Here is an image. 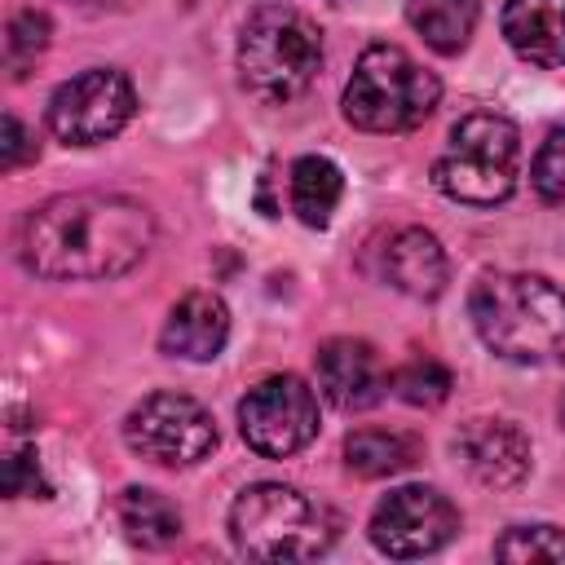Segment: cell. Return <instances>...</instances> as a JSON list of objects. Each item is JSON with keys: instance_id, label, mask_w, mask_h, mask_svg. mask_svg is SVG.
I'll return each mask as SVG.
<instances>
[{"instance_id": "cell-1", "label": "cell", "mask_w": 565, "mask_h": 565, "mask_svg": "<svg viewBox=\"0 0 565 565\" xmlns=\"http://www.w3.org/2000/svg\"><path fill=\"white\" fill-rule=\"evenodd\" d=\"M154 216L124 194L79 190L40 203L18 234L22 265L53 282H102L146 260Z\"/></svg>"}, {"instance_id": "cell-2", "label": "cell", "mask_w": 565, "mask_h": 565, "mask_svg": "<svg viewBox=\"0 0 565 565\" xmlns=\"http://www.w3.org/2000/svg\"><path fill=\"white\" fill-rule=\"evenodd\" d=\"M481 344L516 366L565 362V291L543 274L499 269L468 296Z\"/></svg>"}, {"instance_id": "cell-3", "label": "cell", "mask_w": 565, "mask_h": 565, "mask_svg": "<svg viewBox=\"0 0 565 565\" xmlns=\"http://www.w3.org/2000/svg\"><path fill=\"white\" fill-rule=\"evenodd\" d=\"M322 71V31L291 4H260L238 31V79L265 106H291Z\"/></svg>"}, {"instance_id": "cell-4", "label": "cell", "mask_w": 565, "mask_h": 565, "mask_svg": "<svg viewBox=\"0 0 565 565\" xmlns=\"http://www.w3.org/2000/svg\"><path fill=\"white\" fill-rule=\"evenodd\" d=\"M335 512L282 481H256L230 503V539L256 561H309L335 543Z\"/></svg>"}, {"instance_id": "cell-5", "label": "cell", "mask_w": 565, "mask_h": 565, "mask_svg": "<svg viewBox=\"0 0 565 565\" xmlns=\"http://www.w3.org/2000/svg\"><path fill=\"white\" fill-rule=\"evenodd\" d=\"M441 102V79L397 44H366L344 84V119L362 132H411Z\"/></svg>"}, {"instance_id": "cell-6", "label": "cell", "mask_w": 565, "mask_h": 565, "mask_svg": "<svg viewBox=\"0 0 565 565\" xmlns=\"http://www.w3.org/2000/svg\"><path fill=\"white\" fill-rule=\"evenodd\" d=\"M516 172H521V132L499 110L463 115L433 163L437 190L468 207L503 203L516 190Z\"/></svg>"}, {"instance_id": "cell-7", "label": "cell", "mask_w": 565, "mask_h": 565, "mask_svg": "<svg viewBox=\"0 0 565 565\" xmlns=\"http://www.w3.org/2000/svg\"><path fill=\"white\" fill-rule=\"evenodd\" d=\"M124 441L132 455L159 468H194L212 455L216 424L185 393H150L124 415Z\"/></svg>"}, {"instance_id": "cell-8", "label": "cell", "mask_w": 565, "mask_h": 565, "mask_svg": "<svg viewBox=\"0 0 565 565\" xmlns=\"http://www.w3.org/2000/svg\"><path fill=\"white\" fill-rule=\"evenodd\" d=\"M137 110L132 79L115 66H88L53 88L49 128L66 146H102L110 141Z\"/></svg>"}, {"instance_id": "cell-9", "label": "cell", "mask_w": 565, "mask_h": 565, "mask_svg": "<svg viewBox=\"0 0 565 565\" xmlns=\"http://www.w3.org/2000/svg\"><path fill=\"white\" fill-rule=\"evenodd\" d=\"M238 433L265 459H287L318 437V397L300 375H265L238 402Z\"/></svg>"}, {"instance_id": "cell-10", "label": "cell", "mask_w": 565, "mask_h": 565, "mask_svg": "<svg viewBox=\"0 0 565 565\" xmlns=\"http://www.w3.org/2000/svg\"><path fill=\"white\" fill-rule=\"evenodd\" d=\"M459 534V508L433 486H397L371 512V543L384 556L411 561L446 547Z\"/></svg>"}, {"instance_id": "cell-11", "label": "cell", "mask_w": 565, "mask_h": 565, "mask_svg": "<svg viewBox=\"0 0 565 565\" xmlns=\"http://www.w3.org/2000/svg\"><path fill=\"white\" fill-rule=\"evenodd\" d=\"M455 455L472 481L490 490H512L530 477V437L512 419H468L455 433Z\"/></svg>"}, {"instance_id": "cell-12", "label": "cell", "mask_w": 565, "mask_h": 565, "mask_svg": "<svg viewBox=\"0 0 565 565\" xmlns=\"http://www.w3.org/2000/svg\"><path fill=\"white\" fill-rule=\"evenodd\" d=\"M313 371L322 397L340 411H371L388 393V371L366 340H349V335L327 340L313 353Z\"/></svg>"}, {"instance_id": "cell-13", "label": "cell", "mask_w": 565, "mask_h": 565, "mask_svg": "<svg viewBox=\"0 0 565 565\" xmlns=\"http://www.w3.org/2000/svg\"><path fill=\"white\" fill-rule=\"evenodd\" d=\"M380 278L411 296V300H433L446 291L450 282V260H446V247L437 243L433 230L424 225H402L384 238L380 247Z\"/></svg>"}, {"instance_id": "cell-14", "label": "cell", "mask_w": 565, "mask_h": 565, "mask_svg": "<svg viewBox=\"0 0 565 565\" xmlns=\"http://www.w3.org/2000/svg\"><path fill=\"white\" fill-rule=\"evenodd\" d=\"M225 340H230V309L216 291L181 296L159 331V349L181 362H212L225 349Z\"/></svg>"}, {"instance_id": "cell-15", "label": "cell", "mask_w": 565, "mask_h": 565, "mask_svg": "<svg viewBox=\"0 0 565 565\" xmlns=\"http://www.w3.org/2000/svg\"><path fill=\"white\" fill-rule=\"evenodd\" d=\"M503 40L530 66H565V0H508Z\"/></svg>"}, {"instance_id": "cell-16", "label": "cell", "mask_w": 565, "mask_h": 565, "mask_svg": "<svg viewBox=\"0 0 565 565\" xmlns=\"http://www.w3.org/2000/svg\"><path fill=\"white\" fill-rule=\"evenodd\" d=\"M287 194H291V212L309 230H322V225H331V216L344 199V172L327 154H300L287 172Z\"/></svg>"}, {"instance_id": "cell-17", "label": "cell", "mask_w": 565, "mask_h": 565, "mask_svg": "<svg viewBox=\"0 0 565 565\" xmlns=\"http://www.w3.org/2000/svg\"><path fill=\"white\" fill-rule=\"evenodd\" d=\"M119 530L128 534V543L159 552V547L181 539V512L168 494L146 490V486H128L119 494Z\"/></svg>"}, {"instance_id": "cell-18", "label": "cell", "mask_w": 565, "mask_h": 565, "mask_svg": "<svg viewBox=\"0 0 565 565\" xmlns=\"http://www.w3.org/2000/svg\"><path fill=\"white\" fill-rule=\"evenodd\" d=\"M481 0H406V22L433 53H459L477 31Z\"/></svg>"}, {"instance_id": "cell-19", "label": "cell", "mask_w": 565, "mask_h": 565, "mask_svg": "<svg viewBox=\"0 0 565 565\" xmlns=\"http://www.w3.org/2000/svg\"><path fill=\"white\" fill-rule=\"evenodd\" d=\"M419 459V441L393 428H358L344 437V468L375 481V477H393L402 468H411Z\"/></svg>"}, {"instance_id": "cell-20", "label": "cell", "mask_w": 565, "mask_h": 565, "mask_svg": "<svg viewBox=\"0 0 565 565\" xmlns=\"http://www.w3.org/2000/svg\"><path fill=\"white\" fill-rule=\"evenodd\" d=\"M49 35H53V22L40 9H22V13L9 18V26H4V71H9V79H22L35 66V57L49 49Z\"/></svg>"}, {"instance_id": "cell-21", "label": "cell", "mask_w": 565, "mask_h": 565, "mask_svg": "<svg viewBox=\"0 0 565 565\" xmlns=\"http://www.w3.org/2000/svg\"><path fill=\"white\" fill-rule=\"evenodd\" d=\"M388 388H393L402 402L433 411V406H441V402L450 397L455 380H450V371H446L437 358H411V362H402V366L388 375Z\"/></svg>"}, {"instance_id": "cell-22", "label": "cell", "mask_w": 565, "mask_h": 565, "mask_svg": "<svg viewBox=\"0 0 565 565\" xmlns=\"http://www.w3.org/2000/svg\"><path fill=\"white\" fill-rule=\"evenodd\" d=\"M499 561H565V530L556 525H512L494 543Z\"/></svg>"}, {"instance_id": "cell-23", "label": "cell", "mask_w": 565, "mask_h": 565, "mask_svg": "<svg viewBox=\"0 0 565 565\" xmlns=\"http://www.w3.org/2000/svg\"><path fill=\"white\" fill-rule=\"evenodd\" d=\"M530 181L539 190V199L547 203H565V128H552L530 163Z\"/></svg>"}, {"instance_id": "cell-24", "label": "cell", "mask_w": 565, "mask_h": 565, "mask_svg": "<svg viewBox=\"0 0 565 565\" xmlns=\"http://www.w3.org/2000/svg\"><path fill=\"white\" fill-rule=\"evenodd\" d=\"M4 494L9 499H22V494H31V499H49V481H44V472H40V455L31 450V446H18V450H9V459H4Z\"/></svg>"}, {"instance_id": "cell-25", "label": "cell", "mask_w": 565, "mask_h": 565, "mask_svg": "<svg viewBox=\"0 0 565 565\" xmlns=\"http://www.w3.org/2000/svg\"><path fill=\"white\" fill-rule=\"evenodd\" d=\"M26 159H35V141H31V132H26V124L18 119V115H4V141H0V163L13 172V168H22Z\"/></svg>"}, {"instance_id": "cell-26", "label": "cell", "mask_w": 565, "mask_h": 565, "mask_svg": "<svg viewBox=\"0 0 565 565\" xmlns=\"http://www.w3.org/2000/svg\"><path fill=\"white\" fill-rule=\"evenodd\" d=\"M561 424H565V397H561Z\"/></svg>"}, {"instance_id": "cell-27", "label": "cell", "mask_w": 565, "mask_h": 565, "mask_svg": "<svg viewBox=\"0 0 565 565\" xmlns=\"http://www.w3.org/2000/svg\"><path fill=\"white\" fill-rule=\"evenodd\" d=\"M79 4H102V0H79Z\"/></svg>"}]
</instances>
